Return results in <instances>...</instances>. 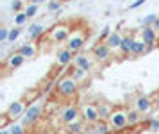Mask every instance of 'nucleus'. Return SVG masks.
I'll return each instance as SVG.
<instances>
[{
  "label": "nucleus",
  "instance_id": "f257e3e1",
  "mask_svg": "<svg viewBox=\"0 0 159 134\" xmlns=\"http://www.w3.org/2000/svg\"><path fill=\"white\" fill-rule=\"evenodd\" d=\"M77 81L72 77V75H66L61 81H57V88H56V93H57L61 99H72L77 93Z\"/></svg>",
  "mask_w": 159,
  "mask_h": 134
},
{
  "label": "nucleus",
  "instance_id": "f8f14e48",
  "mask_svg": "<svg viewBox=\"0 0 159 134\" xmlns=\"http://www.w3.org/2000/svg\"><path fill=\"white\" fill-rule=\"evenodd\" d=\"M72 57H73V52L65 49V50H61V52H57L56 63H57V66H68V64H72Z\"/></svg>",
  "mask_w": 159,
  "mask_h": 134
},
{
  "label": "nucleus",
  "instance_id": "2eb2a0df",
  "mask_svg": "<svg viewBox=\"0 0 159 134\" xmlns=\"http://www.w3.org/2000/svg\"><path fill=\"white\" fill-rule=\"evenodd\" d=\"M18 52H20V54L25 57V59H32V57L36 56L38 49H36V45H34V43H29V41H27L25 45H22V47L18 49Z\"/></svg>",
  "mask_w": 159,
  "mask_h": 134
},
{
  "label": "nucleus",
  "instance_id": "1a4fd4ad",
  "mask_svg": "<svg viewBox=\"0 0 159 134\" xmlns=\"http://www.w3.org/2000/svg\"><path fill=\"white\" fill-rule=\"evenodd\" d=\"M141 39L147 43L148 50H152L154 47H156V43H157V32H156L152 27H143L141 29Z\"/></svg>",
  "mask_w": 159,
  "mask_h": 134
},
{
  "label": "nucleus",
  "instance_id": "2f4dec72",
  "mask_svg": "<svg viewBox=\"0 0 159 134\" xmlns=\"http://www.w3.org/2000/svg\"><path fill=\"white\" fill-rule=\"evenodd\" d=\"M68 131H70L72 134H80L84 129H82V125H80L79 122H73V123H70V125H68Z\"/></svg>",
  "mask_w": 159,
  "mask_h": 134
},
{
  "label": "nucleus",
  "instance_id": "f03ea898",
  "mask_svg": "<svg viewBox=\"0 0 159 134\" xmlns=\"http://www.w3.org/2000/svg\"><path fill=\"white\" fill-rule=\"evenodd\" d=\"M86 30L82 27L79 29H72V32L68 36V39H66V49L72 50L73 54H77L82 47H84V43H86Z\"/></svg>",
  "mask_w": 159,
  "mask_h": 134
},
{
  "label": "nucleus",
  "instance_id": "6ab92c4d",
  "mask_svg": "<svg viewBox=\"0 0 159 134\" xmlns=\"http://www.w3.org/2000/svg\"><path fill=\"white\" fill-rule=\"evenodd\" d=\"M45 34V27L41 25V23H32L29 27V39L30 41H34V39H38L39 36Z\"/></svg>",
  "mask_w": 159,
  "mask_h": 134
},
{
  "label": "nucleus",
  "instance_id": "79ce46f5",
  "mask_svg": "<svg viewBox=\"0 0 159 134\" xmlns=\"http://www.w3.org/2000/svg\"><path fill=\"white\" fill-rule=\"evenodd\" d=\"M57 134H72V132H70L68 129H65V131H61V132H57Z\"/></svg>",
  "mask_w": 159,
  "mask_h": 134
},
{
  "label": "nucleus",
  "instance_id": "9d476101",
  "mask_svg": "<svg viewBox=\"0 0 159 134\" xmlns=\"http://www.w3.org/2000/svg\"><path fill=\"white\" fill-rule=\"evenodd\" d=\"M93 57L97 61H107L109 57H111V49L107 47V43H98V45H95L93 49Z\"/></svg>",
  "mask_w": 159,
  "mask_h": 134
},
{
  "label": "nucleus",
  "instance_id": "4468645a",
  "mask_svg": "<svg viewBox=\"0 0 159 134\" xmlns=\"http://www.w3.org/2000/svg\"><path fill=\"white\" fill-rule=\"evenodd\" d=\"M134 45H136V39L132 38V36H125L122 39V45H120V52L122 54H132V50H134Z\"/></svg>",
  "mask_w": 159,
  "mask_h": 134
},
{
  "label": "nucleus",
  "instance_id": "4be33fe9",
  "mask_svg": "<svg viewBox=\"0 0 159 134\" xmlns=\"http://www.w3.org/2000/svg\"><path fill=\"white\" fill-rule=\"evenodd\" d=\"M72 77L75 79L77 82H82V81H86V79L89 77V72L84 70V68H77V66H75L72 70Z\"/></svg>",
  "mask_w": 159,
  "mask_h": 134
},
{
  "label": "nucleus",
  "instance_id": "412c9836",
  "mask_svg": "<svg viewBox=\"0 0 159 134\" xmlns=\"http://www.w3.org/2000/svg\"><path fill=\"white\" fill-rule=\"evenodd\" d=\"M59 109V100H47L43 104V113L47 116H50V114H57L56 111Z\"/></svg>",
  "mask_w": 159,
  "mask_h": 134
},
{
  "label": "nucleus",
  "instance_id": "423d86ee",
  "mask_svg": "<svg viewBox=\"0 0 159 134\" xmlns=\"http://www.w3.org/2000/svg\"><path fill=\"white\" fill-rule=\"evenodd\" d=\"M41 114H45L43 113V107L38 106V104H32V106L27 107V111H25V114H23L22 123L25 125V127H27V125H32L36 120H39V118H41Z\"/></svg>",
  "mask_w": 159,
  "mask_h": 134
},
{
  "label": "nucleus",
  "instance_id": "a19ab883",
  "mask_svg": "<svg viewBox=\"0 0 159 134\" xmlns=\"http://www.w3.org/2000/svg\"><path fill=\"white\" fill-rule=\"evenodd\" d=\"M0 134H11V131H7V129H0Z\"/></svg>",
  "mask_w": 159,
  "mask_h": 134
},
{
  "label": "nucleus",
  "instance_id": "cd10ccee",
  "mask_svg": "<svg viewBox=\"0 0 159 134\" xmlns=\"http://www.w3.org/2000/svg\"><path fill=\"white\" fill-rule=\"evenodd\" d=\"M23 11L27 13V16H29V18H32V16H36V14H38V11H39V6H38V4H29V6L23 9Z\"/></svg>",
  "mask_w": 159,
  "mask_h": 134
},
{
  "label": "nucleus",
  "instance_id": "39448f33",
  "mask_svg": "<svg viewBox=\"0 0 159 134\" xmlns=\"http://www.w3.org/2000/svg\"><path fill=\"white\" fill-rule=\"evenodd\" d=\"M80 118L86 123H97V122H100L98 106H95V104H82L80 106Z\"/></svg>",
  "mask_w": 159,
  "mask_h": 134
},
{
  "label": "nucleus",
  "instance_id": "6e6552de",
  "mask_svg": "<svg viewBox=\"0 0 159 134\" xmlns=\"http://www.w3.org/2000/svg\"><path fill=\"white\" fill-rule=\"evenodd\" d=\"M80 116V109L75 106H66L65 109H63V113H61V122L63 123H66V125H70V123H73V122H77Z\"/></svg>",
  "mask_w": 159,
  "mask_h": 134
},
{
  "label": "nucleus",
  "instance_id": "4c0bfd02",
  "mask_svg": "<svg viewBox=\"0 0 159 134\" xmlns=\"http://www.w3.org/2000/svg\"><path fill=\"white\" fill-rule=\"evenodd\" d=\"M145 2H147V0H136V2H132V4L129 6V9H138L139 6H143Z\"/></svg>",
  "mask_w": 159,
  "mask_h": 134
},
{
  "label": "nucleus",
  "instance_id": "e433bc0d",
  "mask_svg": "<svg viewBox=\"0 0 159 134\" xmlns=\"http://www.w3.org/2000/svg\"><path fill=\"white\" fill-rule=\"evenodd\" d=\"M109 34H111V27H104V30H102V34H100V41H106L109 38Z\"/></svg>",
  "mask_w": 159,
  "mask_h": 134
},
{
  "label": "nucleus",
  "instance_id": "c756f323",
  "mask_svg": "<svg viewBox=\"0 0 159 134\" xmlns=\"http://www.w3.org/2000/svg\"><path fill=\"white\" fill-rule=\"evenodd\" d=\"M20 34H22V29H18V27L11 29V30H9V39H7V43H13V41H16V39L20 38Z\"/></svg>",
  "mask_w": 159,
  "mask_h": 134
},
{
  "label": "nucleus",
  "instance_id": "a211bd4d",
  "mask_svg": "<svg viewBox=\"0 0 159 134\" xmlns=\"http://www.w3.org/2000/svg\"><path fill=\"white\" fill-rule=\"evenodd\" d=\"M43 95V91L39 90V88H34V90H29V91H25V95H23V100L29 104V106H32L36 100H39V97Z\"/></svg>",
  "mask_w": 159,
  "mask_h": 134
},
{
  "label": "nucleus",
  "instance_id": "9b49d317",
  "mask_svg": "<svg viewBox=\"0 0 159 134\" xmlns=\"http://www.w3.org/2000/svg\"><path fill=\"white\" fill-rule=\"evenodd\" d=\"M134 107H136L141 114H145L152 109V100L148 99V97H145V95H139V97L134 100Z\"/></svg>",
  "mask_w": 159,
  "mask_h": 134
},
{
  "label": "nucleus",
  "instance_id": "7c9ffc66",
  "mask_svg": "<svg viewBox=\"0 0 159 134\" xmlns=\"http://www.w3.org/2000/svg\"><path fill=\"white\" fill-rule=\"evenodd\" d=\"M147 129L152 131V132H157L159 131V118H152V120L147 122Z\"/></svg>",
  "mask_w": 159,
  "mask_h": 134
},
{
  "label": "nucleus",
  "instance_id": "bb28decb",
  "mask_svg": "<svg viewBox=\"0 0 159 134\" xmlns=\"http://www.w3.org/2000/svg\"><path fill=\"white\" fill-rule=\"evenodd\" d=\"M61 9V0H48V4H47V11L48 13H56Z\"/></svg>",
  "mask_w": 159,
  "mask_h": 134
},
{
  "label": "nucleus",
  "instance_id": "58836bf2",
  "mask_svg": "<svg viewBox=\"0 0 159 134\" xmlns=\"http://www.w3.org/2000/svg\"><path fill=\"white\" fill-rule=\"evenodd\" d=\"M11 134H23V129L20 125H13L11 127Z\"/></svg>",
  "mask_w": 159,
  "mask_h": 134
},
{
  "label": "nucleus",
  "instance_id": "5701e85b",
  "mask_svg": "<svg viewBox=\"0 0 159 134\" xmlns=\"http://www.w3.org/2000/svg\"><path fill=\"white\" fill-rule=\"evenodd\" d=\"M109 132H113L111 131V125L104 120H100V123L97 122V125L93 127V134H109Z\"/></svg>",
  "mask_w": 159,
  "mask_h": 134
},
{
  "label": "nucleus",
  "instance_id": "c9c22d12",
  "mask_svg": "<svg viewBox=\"0 0 159 134\" xmlns=\"http://www.w3.org/2000/svg\"><path fill=\"white\" fill-rule=\"evenodd\" d=\"M11 7H13V11H15V13H22V9H23V2H22V0H13Z\"/></svg>",
  "mask_w": 159,
  "mask_h": 134
},
{
  "label": "nucleus",
  "instance_id": "37998d69",
  "mask_svg": "<svg viewBox=\"0 0 159 134\" xmlns=\"http://www.w3.org/2000/svg\"><path fill=\"white\" fill-rule=\"evenodd\" d=\"M41 0H29V4H39Z\"/></svg>",
  "mask_w": 159,
  "mask_h": 134
},
{
  "label": "nucleus",
  "instance_id": "c85d7f7f",
  "mask_svg": "<svg viewBox=\"0 0 159 134\" xmlns=\"http://www.w3.org/2000/svg\"><path fill=\"white\" fill-rule=\"evenodd\" d=\"M56 88H57V81H54V79H52V81H48V82L45 84V88H41V91H43V95H48V93L54 91Z\"/></svg>",
  "mask_w": 159,
  "mask_h": 134
},
{
  "label": "nucleus",
  "instance_id": "473e14b6",
  "mask_svg": "<svg viewBox=\"0 0 159 134\" xmlns=\"http://www.w3.org/2000/svg\"><path fill=\"white\" fill-rule=\"evenodd\" d=\"M156 18H157V14H148V16H145L143 20H141L143 27H152V23L156 21Z\"/></svg>",
  "mask_w": 159,
  "mask_h": 134
},
{
  "label": "nucleus",
  "instance_id": "c03bdc74",
  "mask_svg": "<svg viewBox=\"0 0 159 134\" xmlns=\"http://www.w3.org/2000/svg\"><path fill=\"white\" fill-rule=\"evenodd\" d=\"M41 2H47V0H41Z\"/></svg>",
  "mask_w": 159,
  "mask_h": 134
},
{
  "label": "nucleus",
  "instance_id": "b1692460",
  "mask_svg": "<svg viewBox=\"0 0 159 134\" xmlns=\"http://www.w3.org/2000/svg\"><path fill=\"white\" fill-rule=\"evenodd\" d=\"M127 118H129V125H138L141 122V113L138 109H129L127 111Z\"/></svg>",
  "mask_w": 159,
  "mask_h": 134
},
{
  "label": "nucleus",
  "instance_id": "7ed1b4c3",
  "mask_svg": "<svg viewBox=\"0 0 159 134\" xmlns=\"http://www.w3.org/2000/svg\"><path fill=\"white\" fill-rule=\"evenodd\" d=\"M107 123L111 125V131H115V132H118V131H123V129L129 125L127 109H123V107H116L115 111H113V114L109 116Z\"/></svg>",
  "mask_w": 159,
  "mask_h": 134
},
{
  "label": "nucleus",
  "instance_id": "f704fd0d",
  "mask_svg": "<svg viewBox=\"0 0 159 134\" xmlns=\"http://www.w3.org/2000/svg\"><path fill=\"white\" fill-rule=\"evenodd\" d=\"M9 30H11V29H6V27L0 29V41H2V43H7V39H9Z\"/></svg>",
  "mask_w": 159,
  "mask_h": 134
},
{
  "label": "nucleus",
  "instance_id": "ea45409f",
  "mask_svg": "<svg viewBox=\"0 0 159 134\" xmlns=\"http://www.w3.org/2000/svg\"><path fill=\"white\" fill-rule=\"evenodd\" d=\"M152 29H154V30H156V32H157V34H159V16H157V18H156V21L152 23Z\"/></svg>",
  "mask_w": 159,
  "mask_h": 134
},
{
  "label": "nucleus",
  "instance_id": "ddd939ff",
  "mask_svg": "<svg viewBox=\"0 0 159 134\" xmlns=\"http://www.w3.org/2000/svg\"><path fill=\"white\" fill-rule=\"evenodd\" d=\"M23 63H25V57H23L20 52H15V54H11V56L7 57V61H6L7 68H20Z\"/></svg>",
  "mask_w": 159,
  "mask_h": 134
},
{
  "label": "nucleus",
  "instance_id": "72a5a7b5",
  "mask_svg": "<svg viewBox=\"0 0 159 134\" xmlns=\"http://www.w3.org/2000/svg\"><path fill=\"white\" fill-rule=\"evenodd\" d=\"M11 118H9V114L7 113H4L2 116H0V129H7V125L11 123Z\"/></svg>",
  "mask_w": 159,
  "mask_h": 134
},
{
  "label": "nucleus",
  "instance_id": "aec40b11",
  "mask_svg": "<svg viewBox=\"0 0 159 134\" xmlns=\"http://www.w3.org/2000/svg\"><path fill=\"white\" fill-rule=\"evenodd\" d=\"M122 36H120V32H111L109 34V38L106 39V43H107V47L111 50H115V49H120V45H122Z\"/></svg>",
  "mask_w": 159,
  "mask_h": 134
},
{
  "label": "nucleus",
  "instance_id": "393cba45",
  "mask_svg": "<svg viewBox=\"0 0 159 134\" xmlns=\"http://www.w3.org/2000/svg\"><path fill=\"white\" fill-rule=\"evenodd\" d=\"M145 52H148V47H147V43L143 39H136V45H134V50H132V54L134 56H141Z\"/></svg>",
  "mask_w": 159,
  "mask_h": 134
},
{
  "label": "nucleus",
  "instance_id": "20e7f679",
  "mask_svg": "<svg viewBox=\"0 0 159 134\" xmlns=\"http://www.w3.org/2000/svg\"><path fill=\"white\" fill-rule=\"evenodd\" d=\"M70 32H72V29H70L68 23H57V25H54V27L47 32V36H48V39H50L52 43H63V41L68 39Z\"/></svg>",
  "mask_w": 159,
  "mask_h": 134
},
{
  "label": "nucleus",
  "instance_id": "0eeeda50",
  "mask_svg": "<svg viewBox=\"0 0 159 134\" xmlns=\"http://www.w3.org/2000/svg\"><path fill=\"white\" fill-rule=\"evenodd\" d=\"M27 107H29V104H27L23 99H20V100H15V102L7 107V111H6V113L9 114V118H11V120H16V118H20V116L25 114Z\"/></svg>",
  "mask_w": 159,
  "mask_h": 134
},
{
  "label": "nucleus",
  "instance_id": "dca6fc26",
  "mask_svg": "<svg viewBox=\"0 0 159 134\" xmlns=\"http://www.w3.org/2000/svg\"><path fill=\"white\" fill-rule=\"evenodd\" d=\"M113 111H115V107L111 106V104H107V102H100V104H98V114H100V120L107 122L109 116L113 114Z\"/></svg>",
  "mask_w": 159,
  "mask_h": 134
},
{
  "label": "nucleus",
  "instance_id": "f3484780",
  "mask_svg": "<svg viewBox=\"0 0 159 134\" xmlns=\"http://www.w3.org/2000/svg\"><path fill=\"white\" fill-rule=\"evenodd\" d=\"M73 63L77 68H84V70H91V59L88 56H82V54H77V56L73 57Z\"/></svg>",
  "mask_w": 159,
  "mask_h": 134
},
{
  "label": "nucleus",
  "instance_id": "a878e982",
  "mask_svg": "<svg viewBox=\"0 0 159 134\" xmlns=\"http://www.w3.org/2000/svg\"><path fill=\"white\" fill-rule=\"evenodd\" d=\"M27 20H29V16H27V13H25V11H22V13H16V16H15V25H16V27H20V25H23Z\"/></svg>",
  "mask_w": 159,
  "mask_h": 134
}]
</instances>
